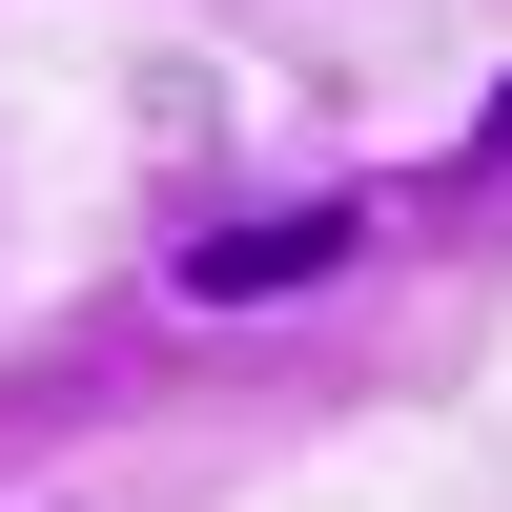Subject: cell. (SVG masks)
<instances>
[{"instance_id":"1","label":"cell","mask_w":512,"mask_h":512,"mask_svg":"<svg viewBox=\"0 0 512 512\" xmlns=\"http://www.w3.org/2000/svg\"><path fill=\"white\" fill-rule=\"evenodd\" d=\"M328 267H349V205H267V226L185 246V308H267V287H328Z\"/></svg>"}]
</instances>
